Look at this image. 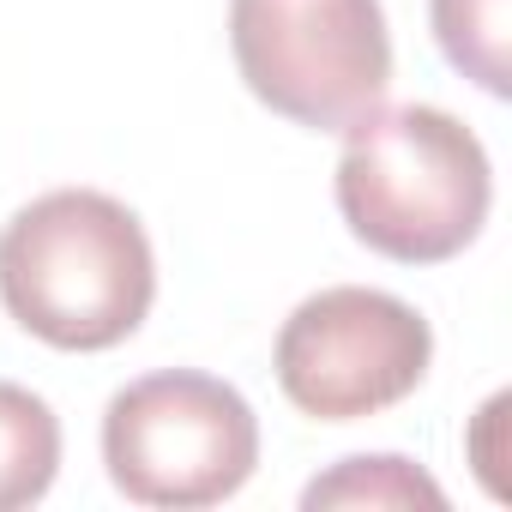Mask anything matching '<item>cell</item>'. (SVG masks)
Listing matches in <instances>:
<instances>
[{
	"mask_svg": "<svg viewBox=\"0 0 512 512\" xmlns=\"http://www.w3.org/2000/svg\"><path fill=\"white\" fill-rule=\"evenodd\" d=\"M434 362L428 320L362 284H332L308 296L272 350L284 398L314 422H362L392 404H404Z\"/></svg>",
	"mask_w": 512,
	"mask_h": 512,
	"instance_id": "5b68a950",
	"label": "cell"
},
{
	"mask_svg": "<svg viewBox=\"0 0 512 512\" xmlns=\"http://www.w3.org/2000/svg\"><path fill=\"white\" fill-rule=\"evenodd\" d=\"M494 169L482 139L434 103H374L344 127L338 211L350 235L398 266H440L482 235Z\"/></svg>",
	"mask_w": 512,
	"mask_h": 512,
	"instance_id": "7a4b0ae2",
	"label": "cell"
},
{
	"mask_svg": "<svg viewBox=\"0 0 512 512\" xmlns=\"http://www.w3.org/2000/svg\"><path fill=\"white\" fill-rule=\"evenodd\" d=\"M151 296V235L97 187H55L0 229V302L49 350L91 356L127 344Z\"/></svg>",
	"mask_w": 512,
	"mask_h": 512,
	"instance_id": "6da1fadb",
	"label": "cell"
},
{
	"mask_svg": "<svg viewBox=\"0 0 512 512\" xmlns=\"http://www.w3.org/2000/svg\"><path fill=\"white\" fill-rule=\"evenodd\" d=\"M229 49L253 97L314 133H344L392 85L380 0H229Z\"/></svg>",
	"mask_w": 512,
	"mask_h": 512,
	"instance_id": "277c9868",
	"label": "cell"
},
{
	"mask_svg": "<svg viewBox=\"0 0 512 512\" xmlns=\"http://www.w3.org/2000/svg\"><path fill=\"white\" fill-rule=\"evenodd\" d=\"M103 464L133 506H217L260 464V422L229 380L163 368L109 398Z\"/></svg>",
	"mask_w": 512,
	"mask_h": 512,
	"instance_id": "3957f363",
	"label": "cell"
},
{
	"mask_svg": "<svg viewBox=\"0 0 512 512\" xmlns=\"http://www.w3.org/2000/svg\"><path fill=\"white\" fill-rule=\"evenodd\" d=\"M61 470V422L31 392L0 380V512L37 506Z\"/></svg>",
	"mask_w": 512,
	"mask_h": 512,
	"instance_id": "8992f818",
	"label": "cell"
},
{
	"mask_svg": "<svg viewBox=\"0 0 512 512\" xmlns=\"http://www.w3.org/2000/svg\"><path fill=\"white\" fill-rule=\"evenodd\" d=\"M302 506L308 512H320V506H428V512H440L446 494L410 458H398V452H362V458H344L338 470L314 476L308 494H302Z\"/></svg>",
	"mask_w": 512,
	"mask_h": 512,
	"instance_id": "ba28073f",
	"label": "cell"
},
{
	"mask_svg": "<svg viewBox=\"0 0 512 512\" xmlns=\"http://www.w3.org/2000/svg\"><path fill=\"white\" fill-rule=\"evenodd\" d=\"M440 55L488 97L512 85V0H428Z\"/></svg>",
	"mask_w": 512,
	"mask_h": 512,
	"instance_id": "52a82bcc",
	"label": "cell"
}]
</instances>
